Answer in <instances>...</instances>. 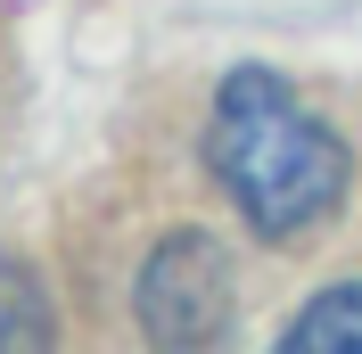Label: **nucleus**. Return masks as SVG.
Here are the masks:
<instances>
[{
    "mask_svg": "<svg viewBox=\"0 0 362 354\" xmlns=\"http://www.w3.org/2000/svg\"><path fill=\"white\" fill-rule=\"evenodd\" d=\"M206 173L239 206L255 239H296L346 198V140L296 99L280 74L239 67L206 115Z\"/></svg>",
    "mask_w": 362,
    "mask_h": 354,
    "instance_id": "f257e3e1",
    "label": "nucleus"
},
{
    "mask_svg": "<svg viewBox=\"0 0 362 354\" xmlns=\"http://www.w3.org/2000/svg\"><path fill=\"white\" fill-rule=\"evenodd\" d=\"M140 330L157 338V346H214L230 330V305H239V288H230V256L206 231H173V239L140 264Z\"/></svg>",
    "mask_w": 362,
    "mask_h": 354,
    "instance_id": "f03ea898",
    "label": "nucleus"
},
{
    "mask_svg": "<svg viewBox=\"0 0 362 354\" xmlns=\"http://www.w3.org/2000/svg\"><path fill=\"white\" fill-rule=\"evenodd\" d=\"M280 346H288V354H362V280L321 288L313 305L280 330Z\"/></svg>",
    "mask_w": 362,
    "mask_h": 354,
    "instance_id": "7ed1b4c3",
    "label": "nucleus"
},
{
    "mask_svg": "<svg viewBox=\"0 0 362 354\" xmlns=\"http://www.w3.org/2000/svg\"><path fill=\"white\" fill-rule=\"evenodd\" d=\"M25 338H49L42 321V280L17 264H0V346H25Z\"/></svg>",
    "mask_w": 362,
    "mask_h": 354,
    "instance_id": "20e7f679",
    "label": "nucleus"
}]
</instances>
